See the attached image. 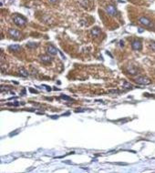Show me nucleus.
<instances>
[{
  "label": "nucleus",
  "instance_id": "nucleus-6",
  "mask_svg": "<svg viewBox=\"0 0 155 173\" xmlns=\"http://www.w3.org/2000/svg\"><path fill=\"white\" fill-rule=\"evenodd\" d=\"M39 60L42 62V63H44V64H49V63H51V61H52V58H51V57L48 56V55H41V56L39 57Z\"/></svg>",
  "mask_w": 155,
  "mask_h": 173
},
{
  "label": "nucleus",
  "instance_id": "nucleus-4",
  "mask_svg": "<svg viewBox=\"0 0 155 173\" xmlns=\"http://www.w3.org/2000/svg\"><path fill=\"white\" fill-rule=\"evenodd\" d=\"M7 33H8V35L11 36L12 38H15V39L19 38L20 36H21V33H20L19 31L17 30V29H14V28H10Z\"/></svg>",
  "mask_w": 155,
  "mask_h": 173
},
{
  "label": "nucleus",
  "instance_id": "nucleus-13",
  "mask_svg": "<svg viewBox=\"0 0 155 173\" xmlns=\"http://www.w3.org/2000/svg\"><path fill=\"white\" fill-rule=\"evenodd\" d=\"M123 87L124 88H126V89H131V88L133 87V86L130 83H129V82H127V81H125V82L123 83Z\"/></svg>",
  "mask_w": 155,
  "mask_h": 173
},
{
  "label": "nucleus",
  "instance_id": "nucleus-9",
  "mask_svg": "<svg viewBox=\"0 0 155 173\" xmlns=\"http://www.w3.org/2000/svg\"><path fill=\"white\" fill-rule=\"evenodd\" d=\"M47 52H48V54H49V55L55 56V55L58 54V49H57L54 46L49 45V46H48V48H47Z\"/></svg>",
  "mask_w": 155,
  "mask_h": 173
},
{
  "label": "nucleus",
  "instance_id": "nucleus-16",
  "mask_svg": "<svg viewBox=\"0 0 155 173\" xmlns=\"http://www.w3.org/2000/svg\"><path fill=\"white\" fill-rule=\"evenodd\" d=\"M150 48H151L152 50L155 51V42H151V43H150Z\"/></svg>",
  "mask_w": 155,
  "mask_h": 173
},
{
  "label": "nucleus",
  "instance_id": "nucleus-15",
  "mask_svg": "<svg viewBox=\"0 0 155 173\" xmlns=\"http://www.w3.org/2000/svg\"><path fill=\"white\" fill-rule=\"evenodd\" d=\"M27 46H28V48H37V44H36V43H28V44H27Z\"/></svg>",
  "mask_w": 155,
  "mask_h": 173
},
{
  "label": "nucleus",
  "instance_id": "nucleus-12",
  "mask_svg": "<svg viewBox=\"0 0 155 173\" xmlns=\"http://www.w3.org/2000/svg\"><path fill=\"white\" fill-rule=\"evenodd\" d=\"M18 73H19V75L21 76V77H24V78H27L28 76V72L24 68V67L19 68V69H18Z\"/></svg>",
  "mask_w": 155,
  "mask_h": 173
},
{
  "label": "nucleus",
  "instance_id": "nucleus-2",
  "mask_svg": "<svg viewBox=\"0 0 155 173\" xmlns=\"http://www.w3.org/2000/svg\"><path fill=\"white\" fill-rule=\"evenodd\" d=\"M134 80L138 84H140V85H150V84L152 83V80L149 78H147V77H141V76L136 78Z\"/></svg>",
  "mask_w": 155,
  "mask_h": 173
},
{
  "label": "nucleus",
  "instance_id": "nucleus-8",
  "mask_svg": "<svg viewBox=\"0 0 155 173\" xmlns=\"http://www.w3.org/2000/svg\"><path fill=\"white\" fill-rule=\"evenodd\" d=\"M131 48H132L133 50H141L142 48V46H141V43L138 40H134L131 43Z\"/></svg>",
  "mask_w": 155,
  "mask_h": 173
},
{
  "label": "nucleus",
  "instance_id": "nucleus-3",
  "mask_svg": "<svg viewBox=\"0 0 155 173\" xmlns=\"http://www.w3.org/2000/svg\"><path fill=\"white\" fill-rule=\"evenodd\" d=\"M139 22H140V24H141V25L144 26V27H146V28H151V27H152V22L148 18V17H141L139 18Z\"/></svg>",
  "mask_w": 155,
  "mask_h": 173
},
{
  "label": "nucleus",
  "instance_id": "nucleus-1",
  "mask_svg": "<svg viewBox=\"0 0 155 173\" xmlns=\"http://www.w3.org/2000/svg\"><path fill=\"white\" fill-rule=\"evenodd\" d=\"M13 21H14L15 24L17 26H18V27H24V26L26 25V23H27L26 18H24V17H21V16H18V15H16V16L13 17Z\"/></svg>",
  "mask_w": 155,
  "mask_h": 173
},
{
  "label": "nucleus",
  "instance_id": "nucleus-20",
  "mask_svg": "<svg viewBox=\"0 0 155 173\" xmlns=\"http://www.w3.org/2000/svg\"><path fill=\"white\" fill-rule=\"evenodd\" d=\"M120 46H121V47H123V46H124L123 41H120Z\"/></svg>",
  "mask_w": 155,
  "mask_h": 173
},
{
  "label": "nucleus",
  "instance_id": "nucleus-21",
  "mask_svg": "<svg viewBox=\"0 0 155 173\" xmlns=\"http://www.w3.org/2000/svg\"><path fill=\"white\" fill-rule=\"evenodd\" d=\"M30 91H31V92H33V93H37V90H34V89H32V88H30Z\"/></svg>",
  "mask_w": 155,
  "mask_h": 173
},
{
  "label": "nucleus",
  "instance_id": "nucleus-7",
  "mask_svg": "<svg viewBox=\"0 0 155 173\" xmlns=\"http://www.w3.org/2000/svg\"><path fill=\"white\" fill-rule=\"evenodd\" d=\"M106 12H107L110 16H116V14H117V10H116L115 6H112V5L107 6V7H106Z\"/></svg>",
  "mask_w": 155,
  "mask_h": 173
},
{
  "label": "nucleus",
  "instance_id": "nucleus-19",
  "mask_svg": "<svg viewBox=\"0 0 155 173\" xmlns=\"http://www.w3.org/2000/svg\"><path fill=\"white\" fill-rule=\"evenodd\" d=\"M48 1H49L50 3H56L58 0H48Z\"/></svg>",
  "mask_w": 155,
  "mask_h": 173
},
{
  "label": "nucleus",
  "instance_id": "nucleus-14",
  "mask_svg": "<svg viewBox=\"0 0 155 173\" xmlns=\"http://www.w3.org/2000/svg\"><path fill=\"white\" fill-rule=\"evenodd\" d=\"M60 98H61V99H63V100L73 101V99H72V98H69V97H68V96H65V95H61V96H60Z\"/></svg>",
  "mask_w": 155,
  "mask_h": 173
},
{
  "label": "nucleus",
  "instance_id": "nucleus-17",
  "mask_svg": "<svg viewBox=\"0 0 155 173\" xmlns=\"http://www.w3.org/2000/svg\"><path fill=\"white\" fill-rule=\"evenodd\" d=\"M8 89H9V86H1V88H0V91H1V92H4L5 90H6V91H7V90H8Z\"/></svg>",
  "mask_w": 155,
  "mask_h": 173
},
{
  "label": "nucleus",
  "instance_id": "nucleus-5",
  "mask_svg": "<svg viewBox=\"0 0 155 173\" xmlns=\"http://www.w3.org/2000/svg\"><path fill=\"white\" fill-rule=\"evenodd\" d=\"M126 71H127L128 74H130V75H131V76L137 75L139 72L138 68H137L136 67H134V66H132V65H129V66H127V67H126Z\"/></svg>",
  "mask_w": 155,
  "mask_h": 173
},
{
  "label": "nucleus",
  "instance_id": "nucleus-11",
  "mask_svg": "<svg viewBox=\"0 0 155 173\" xmlns=\"http://www.w3.org/2000/svg\"><path fill=\"white\" fill-rule=\"evenodd\" d=\"M100 33H101V31H100V29L99 28H93L91 29V31H90V34L92 35V36H95V37L99 36L100 35Z\"/></svg>",
  "mask_w": 155,
  "mask_h": 173
},
{
  "label": "nucleus",
  "instance_id": "nucleus-22",
  "mask_svg": "<svg viewBox=\"0 0 155 173\" xmlns=\"http://www.w3.org/2000/svg\"><path fill=\"white\" fill-rule=\"evenodd\" d=\"M45 86L47 87V90H48V91H50V90H51V88L49 87V86Z\"/></svg>",
  "mask_w": 155,
  "mask_h": 173
},
{
  "label": "nucleus",
  "instance_id": "nucleus-10",
  "mask_svg": "<svg viewBox=\"0 0 155 173\" xmlns=\"http://www.w3.org/2000/svg\"><path fill=\"white\" fill-rule=\"evenodd\" d=\"M8 49L12 52H19V51H21L22 48L19 45H10L8 47Z\"/></svg>",
  "mask_w": 155,
  "mask_h": 173
},
{
  "label": "nucleus",
  "instance_id": "nucleus-18",
  "mask_svg": "<svg viewBox=\"0 0 155 173\" xmlns=\"http://www.w3.org/2000/svg\"><path fill=\"white\" fill-rule=\"evenodd\" d=\"M109 92L110 93H119V91L118 90H110Z\"/></svg>",
  "mask_w": 155,
  "mask_h": 173
}]
</instances>
